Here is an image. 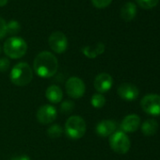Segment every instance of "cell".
<instances>
[{
	"label": "cell",
	"mask_w": 160,
	"mask_h": 160,
	"mask_svg": "<svg viewBox=\"0 0 160 160\" xmlns=\"http://www.w3.org/2000/svg\"><path fill=\"white\" fill-rule=\"evenodd\" d=\"M58 62L54 54L48 51L39 53L33 62V69L37 75L42 78H49L56 74Z\"/></svg>",
	"instance_id": "6da1fadb"
},
{
	"label": "cell",
	"mask_w": 160,
	"mask_h": 160,
	"mask_svg": "<svg viewBox=\"0 0 160 160\" xmlns=\"http://www.w3.org/2000/svg\"><path fill=\"white\" fill-rule=\"evenodd\" d=\"M12 82L19 87L28 85L33 78V72L31 67L27 62L17 63L11 71Z\"/></svg>",
	"instance_id": "7a4b0ae2"
},
{
	"label": "cell",
	"mask_w": 160,
	"mask_h": 160,
	"mask_svg": "<svg viewBox=\"0 0 160 160\" xmlns=\"http://www.w3.org/2000/svg\"><path fill=\"white\" fill-rule=\"evenodd\" d=\"M4 53L11 58L17 59L24 57L28 51V44L26 41L20 37L9 38L3 46Z\"/></svg>",
	"instance_id": "3957f363"
},
{
	"label": "cell",
	"mask_w": 160,
	"mask_h": 160,
	"mask_svg": "<svg viewBox=\"0 0 160 160\" xmlns=\"http://www.w3.org/2000/svg\"><path fill=\"white\" fill-rule=\"evenodd\" d=\"M86 122L80 116H71L65 123V132L68 138L72 139H79L86 133Z\"/></svg>",
	"instance_id": "277c9868"
},
{
	"label": "cell",
	"mask_w": 160,
	"mask_h": 160,
	"mask_svg": "<svg viewBox=\"0 0 160 160\" xmlns=\"http://www.w3.org/2000/svg\"><path fill=\"white\" fill-rule=\"evenodd\" d=\"M109 145L115 152L124 154L129 151L131 147V142L125 133H123L122 131H118L110 136Z\"/></svg>",
	"instance_id": "5b68a950"
},
{
	"label": "cell",
	"mask_w": 160,
	"mask_h": 160,
	"mask_svg": "<svg viewBox=\"0 0 160 160\" xmlns=\"http://www.w3.org/2000/svg\"><path fill=\"white\" fill-rule=\"evenodd\" d=\"M67 94L72 99H79L85 94L86 86L84 81L77 76L70 77L65 84Z\"/></svg>",
	"instance_id": "8992f818"
},
{
	"label": "cell",
	"mask_w": 160,
	"mask_h": 160,
	"mask_svg": "<svg viewBox=\"0 0 160 160\" xmlns=\"http://www.w3.org/2000/svg\"><path fill=\"white\" fill-rule=\"evenodd\" d=\"M140 106L143 111L149 115H160V96L157 94L145 95L140 101Z\"/></svg>",
	"instance_id": "52a82bcc"
},
{
	"label": "cell",
	"mask_w": 160,
	"mask_h": 160,
	"mask_svg": "<svg viewBox=\"0 0 160 160\" xmlns=\"http://www.w3.org/2000/svg\"><path fill=\"white\" fill-rule=\"evenodd\" d=\"M48 43L50 48L57 54H62L68 48V39L61 31L53 32L48 39Z\"/></svg>",
	"instance_id": "ba28073f"
},
{
	"label": "cell",
	"mask_w": 160,
	"mask_h": 160,
	"mask_svg": "<svg viewBox=\"0 0 160 160\" xmlns=\"http://www.w3.org/2000/svg\"><path fill=\"white\" fill-rule=\"evenodd\" d=\"M58 116V111L56 108L51 105H43L40 107L37 111L36 117L40 123L42 124H49L52 123Z\"/></svg>",
	"instance_id": "9c48e42d"
},
{
	"label": "cell",
	"mask_w": 160,
	"mask_h": 160,
	"mask_svg": "<svg viewBox=\"0 0 160 160\" xmlns=\"http://www.w3.org/2000/svg\"><path fill=\"white\" fill-rule=\"evenodd\" d=\"M93 85H94L95 90L98 92V93L102 94V93L108 92L113 85L112 76L109 73L101 72L95 77Z\"/></svg>",
	"instance_id": "30bf717a"
},
{
	"label": "cell",
	"mask_w": 160,
	"mask_h": 160,
	"mask_svg": "<svg viewBox=\"0 0 160 160\" xmlns=\"http://www.w3.org/2000/svg\"><path fill=\"white\" fill-rule=\"evenodd\" d=\"M118 95L125 101H135L139 94L138 89L131 83H122L118 88Z\"/></svg>",
	"instance_id": "8fae6325"
},
{
	"label": "cell",
	"mask_w": 160,
	"mask_h": 160,
	"mask_svg": "<svg viewBox=\"0 0 160 160\" xmlns=\"http://www.w3.org/2000/svg\"><path fill=\"white\" fill-rule=\"evenodd\" d=\"M140 125V118L136 114L127 115L121 123V128L123 133L136 132Z\"/></svg>",
	"instance_id": "7c38bea8"
},
{
	"label": "cell",
	"mask_w": 160,
	"mask_h": 160,
	"mask_svg": "<svg viewBox=\"0 0 160 160\" xmlns=\"http://www.w3.org/2000/svg\"><path fill=\"white\" fill-rule=\"evenodd\" d=\"M116 128H117V124L114 121L103 120L96 125V133L98 136L102 138H106L115 133Z\"/></svg>",
	"instance_id": "4fadbf2b"
},
{
	"label": "cell",
	"mask_w": 160,
	"mask_h": 160,
	"mask_svg": "<svg viewBox=\"0 0 160 160\" xmlns=\"http://www.w3.org/2000/svg\"><path fill=\"white\" fill-rule=\"evenodd\" d=\"M45 97L47 98V100L53 104H58L61 102L62 97H63V93L61 89L57 86V85H51L46 89L45 92Z\"/></svg>",
	"instance_id": "5bb4252c"
},
{
	"label": "cell",
	"mask_w": 160,
	"mask_h": 160,
	"mask_svg": "<svg viewBox=\"0 0 160 160\" xmlns=\"http://www.w3.org/2000/svg\"><path fill=\"white\" fill-rule=\"evenodd\" d=\"M137 15V7L133 2H126L121 9V17L125 22L132 21Z\"/></svg>",
	"instance_id": "9a60e30c"
},
{
	"label": "cell",
	"mask_w": 160,
	"mask_h": 160,
	"mask_svg": "<svg viewBox=\"0 0 160 160\" xmlns=\"http://www.w3.org/2000/svg\"><path fill=\"white\" fill-rule=\"evenodd\" d=\"M83 54L89 58H95L97 56L105 52V44L103 42H98L94 46H85L83 49Z\"/></svg>",
	"instance_id": "2e32d148"
},
{
	"label": "cell",
	"mask_w": 160,
	"mask_h": 160,
	"mask_svg": "<svg viewBox=\"0 0 160 160\" xmlns=\"http://www.w3.org/2000/svg\"><path fill=\"white\" fill-rule=\"evenodd\" d=\"M157 129H158V123L152 119L146 120L141 125V131L147 137H151L154 135Z\"/></svg>",
	"instance_id": "e0dca14e"
},
{
	"label": "cell",
	"mask_w": 160,
	"mask_h": 160,
	"mask_svg": "<svg viewBox=\"0 0 160 160\" xmlns=\"http://www.w3.org/2000/svg\"><path fill=\"white\" fill-rule=\"evenodd\" d=\"M91 103H92L93 108H102L105 106V104H106V98L101 93H95V94L92 95Z\"/></svg>",
	"instance_id": "ac0fdd59"
},
{
	"label": "cell",
	"mask_w": 160,
	"mask_h": 160,
	"mask_svg": "<svg viewBox=\"0 0 160 160\" xmlns=\"http://www.w3.org/2000/svg\"><path fill=\"white\" fill-rule=\"evenodd\" d=\"M21 30V25L16 20H12L7 24V33L11 35H16Z\"/></svg>",
	"instance_id": "d6986e66"
},
{
	"label": "cell",
	"mask_w": 160,
	"mask_h": 160,
	"mask_svg": "<svg viewBox=\"0 0 160 160\" xmlns=\"http://www.w3.org/2000/svg\"><path fill=\"white\" fill-rule=\"evenodd\" d=\"M47 135L51 138H58L62 134V128L58 124H53L47 129Z\"/></svg>",
	"instance_id": "ffe728a7"
},
{
	"label": "cell",
	"mask_w": 160,
	"mask_h": 160,
	"mask_svg": "<svg viewBox=\"0 0 160 160\" xmlns=\"http://www.w3.org/2000/svg\"><path fill=\"white\" fill-rule=\"evenodd\" d=\"M159 0H137L138 6L144 10H150L157 6Z\"/></svg>",
	"instance_id": "44dd1931"
},
{
	"label": "cell",
	"mask_w": 160,
	"mask_h": 160,
	"mask_svg": "<svg viewBox=\"0 0 160 160\" xmlns=\"http://www.w3.org/2000/svg\"><path fill=\"white\" fill-rule=\"evenodd\" d=\"M74 108V104L72 101L71 100H66V101H63L61 103V106H60V111L63 113V114H68V113H71Z\"/></svg>",
	"instance_id": "7402d4cb"
},
{
	"label": "cell",
	"mask_w": 160,
	"mask_h": 160,
	"mask_svg": "<svg viewBox=\"0 0 160 160\" xmlns=\"http://www.w3.org/2000/svg\"><path fill=\"white\" fill-rule=\"evenodd\" d=\"M92 2L93 4V6L97 9H105L107 7H108L112 0H92Z\"/></svg>",
	"instance_id": "603a6c76"
},
{
	"label": "cell",
	"mask_w": 160,
	"mask_h": 160,
	"mask_svg": "<svg viewBox=\"0 0 160 160\" xmlns=\"http://www.w3.org/2000/svg\"><path fill=\"white\" fill-rule=\"evenodd\" d=\"M10 60L7 58H0V72H5L9 70L10 68Z\"/></svg>",
	"instance_id": "cb8c5ba5"
},
{
	"label": "cell",
	"mask_w": 160,
	"mask_h": 160,
	"mask_svg": "<svg viewBox=\"0 0 160 160\" xmlns=\"http://www.w3.org/2000/svg\"><path fill=\"white\" fill-rule=\"evenodd\" d=\"M6 35H7V23L2 17H0V40L3 39Z\"/></svg>",
	"instance_id": "d4e9b609"
},
{
	"label": "cell",
	"mask_w": 160,
	"mask_h": 160,
	"mask_svg": "<svg viewBox=\"0 0 160 160\" xmlns=\"http://www.w3.org/2000/svg\"><path fill=\"white\" fill-rule=\"evenodd\" d=\"M12 160H31L29 156L28 155H20V156H16V157H13Z\"/></svg>",
	"instance_id": "484cf974"
},
{
	"label": "cell",
	"mask_w": 160,
	"mask_h": 160,
	"mask_svg": "<svg viewBox=\"0 0 160 160\" xmlns=\"http://www.w3.org/2000/svg\"><path fill=\"white\" fill-rule=\"evenodd\" d=\"M9 0H0V7H5L8 4Z\"/></svg>",
	"instance_id": "4316f807"
},
{
	"label": "cell",
	"mask_w": 160,
	"mask_h": 160,
	"mask_svg": "<svg viewBox=\"0 0 160 160\" xmlns=\"http://www.w3.org/2000/svg\"><path fill=\"white\" fill-rule=\"evenodd\" d=\"M0 53H1V48H0Z\"/></svg>",
	"instance_id": "83f0119b"
}]
</instances>
